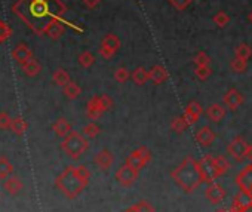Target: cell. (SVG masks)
<instances>
[{
    "instance_id": "obj_1",
    "label": "cell",
    "mask_w": 252,
    "mask_h": 212,
    "mask_svg": "<svg viewBox=\"0 0 252 212\" xmlns=\"http://www.w3.org/2000/svg\"><path fill=\"white\" fill-rule=\"evenodd\" d=\"M67 5L62 0H16L12 5V12L36 34H46L48 27L54 21H62L67 12Z\"/></svg>"
},
{
    "instance_id": "obj_2",
    "label": "cell",
    "mask_w": 252,
    "mask_h": 212,
    "mask_svg": "<svg viewBox=\"0 0 252 212\" xmlns=\"http://www.w3.org/2000/svg\"><path fill=\"white\" fill-rule=\"evenodd\" d=\"M89 180H90V171L85 165L67 167L65 171L55 180V185L68 199H76L88 187Z\"/></svg>"
},
{
    "instance_id": "obj_3",
    "label": "cell",
    "mask_w": 252,
    "mask_h": 212,
    "mask_svg": "<svg viewBox=\"0 0 252 212\" xmlns=\"http://www.w3.org/2000/svg\"><path fill=\"white\" fill-rule=\"evenodd\" d=\"M171 177L186 193H193L200 187L202 182H205L200 165L192 156H187L182 160L179 167H177L171 172Z\"/></svg>"
},
{
    "instance_id": "obj_4",
    "label": "cell",
    "mask_w": 252,
    "mask_h": 212,
    "mask_svg": "<svg viewBox=\"0 0 252 212\" xmlns=\"http://www.w3.org/2000/svg\"><path fill=\"white\" fill-rule=\"evenodd\" d=\"M61 149L68 157L76 160L89 149V141L86 139V136L83 134H80L77 131H72L62 139Z\"/></svg>"
},
{
    "instance_id": "obj_5",
    "label": "cell",
    "mask_w": 252,
    "mask_h": 212,
    "mask_svg": "<svg viewBox=\"0 0 252 212\" xmlns=\"http://www.w3.org/2000/svg\"><path fill=\"white\" fill-rule=\"evenodd\" d=\"M150 160H151V153H150V150H148L147 147L141 146V147H138L136 150H133V151L126 157V162H125V163H128L129 167H132V168L136 169V171H141Z\"/></svg>"
},
{
    "instance_id": "obj_6",
    "label": "cell",
    "mask_w": 252,
    "mask_h": 212,
    "mask_svg": "<svg viewBox=\"0 0 252 212\" xmlns=\"http://www.w3.org/2000/svg\"><path fill=\"white\" fill-rule=\"evenodd\" d=\"M199 165H200V171L203 174V180L205 182H215L217 178H220V172L217 169V165H215V157H212L211 154H205L200 160H199Z\"/></svg>"
},
{
    "instance_id": "obj_7",
    "label": "cell",
    "mask_w": 252,
    "mask_h": 212,
    "mask_svg": "<svg viewBox=\"0 0 252 212\" xmlns=\"http://www.w3.org/2000/svg\"><path fill=\"white\" fill-rule=\"evenodd\" d=\"M249 147V143L242 138V136H236L230 141V144L227 146V153L230 154L236 162H242L246 159V150Z\"/></svg>"
},
{
    "instance_id": "obj_8",
    "label": "cell",
    "mask_w": 252,
    "mask_h": 212,
    "mask_svg": "<svg viewBox=\"0 0 252 212\" xmlns=\"http://www.w3.org/2000/svg\"><path fill=\"white\" fill-rule=\"evenodd\" d=\"M140 171L133 169L132 167H129L128 163L122 165V167L116 171V180L119 181L120 185L123 187H131L135 184V181L138 180Z\"/></svg>"
},
{
    "instance_id": "obj_9",
    "label": "cell",
    "mask_w": 252,
    "mask_h": 212,
    "mask_svg": "<svg viewBox=\"0 0 252 212\" xmlns=\"http://www.w3.org/2000/svg\"><path fill=\"white\" fill-rule=\"evenodd\" d=\"M222 103H224V106L228 110L235 111V110H237L243 104V95H242V93L237 89L232 88V89H228L225 92V95L222 97Z\"/></svg>"
},
{
    "instance_id": "obj_10",
    "label": "cell",
    "mask_w": 252,
    "mask_h": 212,
    "mask_svg": "<svg viewBox=\"0 0 252 212\" xmlns=\"http://www.w3.org/2000/svg\"><path fill=\"white\" fill-rule=\"evenodd\" d=\"M236 185L239 187V190L251 193V190H252V162L237 174Z\"/></svg>"
},
{
    "instance_id": "obj_11",
    "label": "cell",
    "mask_w": 252,
    "mask_h": 212,
    "mask_svg": "<svg viewBox=\"0 0 252 212\" xmlns=\"http://www.w3.org/2000/svg\"><path fill=\"white\" fill-rule=\"evenodd\" d=\"M205 197L208 199L211 203H220L224 200L225 197V190H224V187L218 182H211L208 187H206V190H205Z\"/></svg>"
},
{
    "instance_id": "obj_12",
    "label": "cell",
    "mask_w": 252,
    "mask_h": 212,
    "mask_svg": "<svg viewBox=\"0 0 252 212\" xmlns=\"http://www.w3.org/2000/svg\"><path fill=\"white\" fill-rule=\"evenodd\" d=\"M251 206H252V193L239 190V193H237V195L235 196V199H233L232 209H235V211H237V212H243V211L249 209Z\"/></svg>"
},
{
    "instance_id": "obj_13",
    "label": "cell",
    "mask_w": 252,
    "mask_h": 212,
    "mask_svg": "<svg viewBox=\"0 0 252 212\" xmlns=\"http://www.w3.org/2000/svg\"><path fill=\"white\" fill-rule=\"evenodd\" d=\"M196 141L199 143V146L203 147V149L211 147L212 143L215 141V132H214L209 126H202V128L196 132Z\"/></svg>"
},
{
    "instance_id": "obj_14",
    "label": "cell",
    "mask_w": 252,
    "mask_h": 212,
    "mask_svg": "<svg viewBox=\"0 0 252 212\" xmlns=\"http://www.w3.org/2000/svg\"><path fill=\"white\" fill-rule=\"evenodd\" d=\"M94 163L101 169V171H107L113 167L114 163V154L108 150H101L94 156Z\"/></svg>"
},
{
    "instance_id": "obj_15",
    "label": "cell",
    "mask_w": 252,
    "mask_h": 212,
    "mask_svg": "<svg viewBox=\"0 0 252 212\" xmlns=\"http://www.w3.org/2000/svg\"><path fill=\"white\" fill-rule=\"evenodd\" d=\"M12 58L22 67L26 62H29L33 58V54H31L30 48L26 43H19L16 48L12 51Z\"/></svg>"
},
{
    "instance_id": "obj_16",
    "label": "cell",
    "mask_w": 252,
    "mask_h": 212,
    "mask_svg": "<svg viewBox=\"0 0 252 212\" xmlns=\"http://www.w3.org/2000/svg\"><path fill=\"white\" fill-rule=\"evenodd\" d=\"M104 110L101 107V103H100V97H92L88 104H86V116L89 117V119H92V121H97L100 119V117L103 116Z\"/></svg>"
},
{
    "instance_id": "obj_17",
    "label": "cell",
    "mask_w": 252,
    "mask_h": 212,
    "mask_svg": "<svg viewBox=\"0 0 252 212\" xmlns=\"http://www.w3.org/2000/svg\"><path fill=\"white\" fill-rule=\"evenodd\" d=\"M202 113H203L202 106H200L197 101H192V103H189V106L186 107L184 117H186L187 122H189L190 125H194V123L200 119Z\"/></svg>"
},
{
    "instance_id": "obj_18",
    "label": "cell",
    "mask_w": 252,
    "mask_h": 212,
    "mask_svg": "<svg viewBox=\"0 0 252 212\" xmlns=\"http://www.w3.org/2000/svg\"><path fill=\"white\" fill-rule=\"evenodd\" d=\"M148 77L154 85H162L169 79V73L166 72V68L163 65H154L148 72Z\"/></svg>"
},
{
    "instance_id": "obj_19",
    "label": "cell",
    "mask_w": 252,
    "mask_h": 212,
    "mask_svg": "<svg viewBox=\"0 0 252 212\" xmlns=\"http://www.w3.org/2000/svg\"><path fill=\"white\" fill-rule=\"evenodd\" d=\"M52 129H54L55 134H57L58 136H61V138H65L68 134H70V132L73 131L70 122H68L67 119H64V117H61V119H58V121L54 123Z\"/></svg>"
},
{
    "instance_id": "obj_20",
    "label": "cell",
    "mask_w": 252,
    "mask_h": 212,
    "mask_svg": "<svg viewBox=\"0 0 252 212\" xmlns=\"http://www.w3.org/2000/svg\"><path fill=\"white\" fill-rule=\"evenodd\" d=\"M206 114H208L209 121H212V122L218 123V122H221V121L224 119V116H225V110H224V107H222V106H220V104H212V106L208 108V111H206Z\"/></svg>"
},
{
    "instance_id": "obj_21",
    "label": "cell",
    "mask_w": 252,
    "mask_h": 212,
    "mask_svg": "<svg viewBox=\"0 0 252 212\" xmlns=\"http://www.w3.org/2000/svg\"><path fill=\"white\" fill-rule=\"evenodd\" d=\"M132 80L135 85L138 86H143L144 83H147L150 80L148 77V72L144 68V67H136L133 72H132Z\"/></svg>"
},
{
    "instance_id": "obj_22",
    "label": "cell",
    "mask_w": 252,
    "mask_h": 212,
    "mask_svg": "<svg viewBox=\"0 0 252 212\" xmlns=\"http://www.w3.org/2000/svg\"><path fill=\"white\" fill-rule=\"evenodd\" d=\"M3 188L9 195H16V193H19L22 190V182L16 177H9L3 182Z\"/></svg>"
},
{
    "instance_id": "obj_23",
    "label": "cell",
    "mask_w": 252,
    "mask_h": 212,
    "mask_svg": "<svg viewBox=\"0 0 252 212\" xmlns=\"http://www.w3.org/2000/svg\"><path fill=\"white\" fill-rule=\"evenodd\" d=\"M62 93L68 100H76V98H79V95L82 93V88L76 82H70V83H67L62 88Z\"/></svg>"
},
{
    "instance_id": "obj_24",
    "label": "cell",
    "mask_w": 252,
    "mask_h": 212,
    "mask_svg": "<svg viewBox=\"0 0 252 212\" xmlns=\"http://www.w3.org/2000/svg\"><path fill=\"white\" fill-rule=\"evenodd\" d=\"M64 31H65V29L62 26V21H54L46 30V36H49L52 40H58L64 34Z\"/></svg>"
},
{
    "instance_id": "obj_25",
    "label": "cell",
    "mask_w": 252,
    "mask_h": 212,
    "mask_svg": "<svg viewBox=\"0 0 252 212\" xmlns=\"http://www.w3.org/2000/svg\"><path fill=\"white\" fill-rule=\"evenodd\" d=\"M52 80H54L55 85L62 86V88H64L67 83L72 82V80H70V75H68L64 68H57V70H55L54 75H52Z\"/></svg>"
},
{
    "instance_id": "obj_26",
    "label": "cell",
    "mask_w": 252,
    "mask_h": 212,
    "mask_svg": "<svg viewBox=\"0 0 252 212\" xmlns=\"http://www.w3.org/2000/svg\"><path fill=\"white\" fill-rule=\"evenodd\" d=\"M103 46H107V48H110L111 51L114 52H118L120 49V40L116 34H113V33H108L104 36L103 42H101Z\"/></svg>"
},
{
    "instance_id": "obj_27",
    "label": "cell",
    "mask_w": 252,
    "mask_h": 212,
    "mask_svg": "<svg viewBox=\"0 0 252 212\" xmlns=\"http://www.w3.org/2000/svg\"><path fill=\"white\" fill-rule=\"evenodd\" d=\"M40 70H42V67H40V64L34 58H31L29 62H26L24 65H22V72H24L29 77L37 76L40 73Z\"/></svg>"
},
{
    "instance_id": "obj_28",
    "label": "cell",
    "mask_w": 252,
    "mask_h": 212,
    "mask_svg": "<svg viewBox=\"0 0 252 212\" xmlns=\"http://www.w3.org/2000/svg\"><path fill=\"white\" fill-rule=\"evenodd\" d=\"M189 126H190V123L187 122V119L184 117V114L175 117V119L171 122V128H172V131L177 132V134H182Z\"/></svg>"
},
{
    "instance_id": "obj_29",
    "label": "cell",
    "mask_w": 252,
    "mask_h": 212,
    "mask_svg": "<svg viewBox=\"0 0 252 212\" xmlns=\"http://www.w3.org/2000/svg\"><path fill=\"white\" fill-rule=\"evenodd\" d=\"M12 172H14L12 163L5 156H2V157H0V178L6 180V178H9L12 175Z\"/></svg>"
},
{
    "instance_id": "obj_30",
    "label": "cell",
    "mask_w": 252,
    "mask_h": 212,
    "mask_svg": "<svg viewBox=\"0 0 252 212\" xmlns=\"http://www.w3.org/2000/svg\"><path fill=\"white\" fill-rule=\"evenodd\" d=\"M29 125L27 122L22 119V117H15L12 119V123H11V131L15 134V135H22L26 131H27Z\"/></svg>"
},
{
    "instance_id": "obj_31",
    "label": "cell",
    "mask_w": 252,
    "mask_h": 212,
    "mask_svg": "<svg viewBox=\"0 0 252 212\" xmlns=\"http://www.w3.org/2000/svg\"><path fill=\"white\" fill-rule=\"evenodd\" d=\"M252 55V48L248 43H240L235 48V57L242 58V60H249Z\"/></svg>"
},
{
    "instance_id": "obj_32",
    "label": "cell",
    "mask_w": 252,
    "mask_h": 212,
    "mask_svg": "<svg viewBox=\"0 0 252 212\" xmlns=\"http://www.w3.org/2000/svg\"><path fill=\"white\" fill-rule=\"evenodd\" d=\"M100 132H101V128L95 122H90V123L85 125L83 129H82V134L86 138H97L100 135Z\"/></svg>"
},
{
    "instance_id": "obj_33",
    "label": "cell",
    "mask_w": 252,
    "mask_h": 212,
    "mask_svg": "<svg viewBox=\"0 0 252 212\" xmlns=\"http://www.w3.org/2000/svg\"><path fill=\"white\" fill-rule=\"evenodd\" d=\"M77 61H79V64H80L83 68H89L90 65H92V64L95 62V57H94L92 52L85 51V52H82V54L79 55Z\"/></svg>"
},
{
    "instance_id": "obj_34",
    "label": "cell",
    "mask_w": 252,
    "mask_h": 212,
    "mask_svg": "<svg viewBox=\"0 0 252 212\" xmlns=\"http://www.w3.org/2000/svg\"><path fill=\"white\" fill-rule=\"evenodd\" d=\"M194 75H196L197 79H200V80H206V79H208V77L212 75V70H211L209 65H196V68H194Z\"/></svg>"
},
{
    "instance_id": "obj_35",
    "label": "cell",
    "mask_w": 252,
    "mask_h": 212,
    "mask_svg": "<svg viewBox=\"0 0 252 212\" xmlns=\"http://www.w3.org/2000/svg\"><path fill=\"white\" fill-rule=\"evenodd\" d=\"M215 165H217V169L220 172V175H224L228 169H230V162H228L224 156H218L215 157Z\"/></svg>"
},
{
    "instance_id": "obj_36",
    "label": "cell",
    "mask_w": 252,
    "mask_h": 212,
    "mask_svg": "<svg viewBox=\"0 0 252 212\" xmlns=\"http://www.w3.org/2000/svg\"><path fill=\"white\" fill-rule=\"evenodd\" d=\"M230 67H232V70H233L235 73H243L245 70H246V67H248V62H246V60H242V58L235 57L232 60V62H230Z\"/></svg>"
},
{
    "instance_id": "obj_37",
    "label": "cell",
    "mask_w": 252,
    "mask_h": 212,
    "mask_svg": "<svg viewBox=\"0 0 252 212\" xmlns=\"http://www.w3.org/2000/svg\"><path fill=\"white\" fill-rule=\"evenodd\" d=\"M212 21L215 22V24H217L220 29H224V27H227V26H228V22H230V16H228L225 12L220 11L217 15H214Z\"/></svg>"
},
{
    "instance_id": "obj_38",
    "label": "cell",
    "mask_w": 252,
    "mask_h": 212,
    "mask_svg": "<svg viewBox=\"0 0 252 212\" xmlns=\"http://www.w3.org/2000/svg\"><path fill=\"white\" fill-rule=\"evenodd\" d=\"M129 77H131L129 70L125 68V67H120V68L116 70V72H114V80L119 82V83H125Z\"/></svg>"
},
{
    "instance_id": "obj_39",
    "label": "cell",
    "mask_w": 252,
    "mask_h": 212,
    "mask_svg": "<svg viewBox=\"0 0 252 212\" xmlns=\"http://www.w3.org/2000/svg\"><path fill=\"white\" fill-rule=\"evenodd\" d=\"M193 62H194L196 65H209V64H211V58H209V55L206 54V52L199 51V52L194 55Z\"/></svg>"
},
{
    "instance_id": "obj_40",
    "label": "cell",
    "mask_w": 252,
    "mask_h": 212,
    "mask_svg": "<svg viewBox=\"0 0 252 212\" xmlns=\"http://www.w3.org/2000/svg\"><path fill=\"white\" fill-rule=\"evenodd\" d=\"M11 36H12L11 27L6 24V22H3L2 19H0V43H3L5 40H8Z\"/></svg>"
},
{
    "instance_id": "obj_41",
    "label": "cell",
    "mask_w": 252,
    "mask_h": 212,
    "mask_svg": "<svg viewBox=\"0 0 252 212\" xmlns=\"http://www.w3.org/2000/svg\"><path fill=\"white\" fill-rule=\"evenodd\" d=\"M11 123H12L11 116L5 111L0 113V129H11Z\"/></svg>"
},
{
    "instance_id": "obj_42",
    "label": "cell",
    "mask_w": 252,
    "mask_h": 212,
    "mask_svg": "<svg viewBox=\"0 0 252 212\" xmlns=\"http://www.w3.org/2000/svg\"><path fill=\"white\" fill-rule=\"evenodd\" d=\"M192 2H193V0H169V3H171L175 9H178V11L187 9L189 5H190Z\"/></svg>"
},
{
    "instance_id": "obj_43",
    "label": "cell",
    "mask_w": 252,
    "mask_h": 212,
    "mask_svg": "<svg viewBox=\"0 0 252 212\" xmlns=\"http://www.w3.org/2000/svg\"><path fill=\"white\" fill-rule=\"evenodd\" d=\"M135 206L138 209V212H154V206L147 200H141L138 203H135Z\"/></svg>"
},
{
    "instance_id": "obj_44",
    "label": "cell",
    "mask_w": 252,
    "mask_h": 212,
    "mask_svg": "<svg viewBox=\"0 0 252 212\" xmlns=\"http://www.w3.org/2000/svg\"><path fill=\"white\" fill-rule=\"evenodd\" d=\"M100 103H101V107H103L104 111L111 110L113 106H114V101H113L108 95H100Z\"/></svg>"
},
{
    "instance_id": "obj_45",
    "label": "cell",
    "mask_w": 252,
    "mask_h": 212,
    "mask_svg": "<svg viewBox=\"0 0 252 212\" xmlns=\"http://www.w3.org/2000/svg\"><path fill=\"white\" fill-rule=\"evenodd\" d=\"M100 55L104 58V60H111L113 57H114V54H116V52H114V51H111L110 48H107V46H100Z\"/></svg>"
},
{
    "instance_id": "obj_46",
    "label": "cell",
    "mask_w": 252,
    "mask_h": 212,
    "mask_svg": "<svg viewBox=\"0 0 252 212\" xmlns=\"http://www.w3.org/2000/svg\"><path fill=\"white\" fill-rule=\"evenodd\" d=\"M82 2H83L85 6H88L89 9H92V8H95L101 2V0H82Z\"/></svg>"
},
{
    "instance_id": "obj_47",
    "label": "cell",
    "mask_w": 252,
    "mask_h": 212,
    "mask_svg": "<svg viewBox=\"0 0 252 212\" xmlns=\"http://www.w3.org/2000/svg\"><path fill=\"white\" fill-rule=\"evenodd\" d=\"M246 159H248L249 162H252V146H251V144H249L248 150H246Z\"/></svg>"
},
{
    "instance_id": "obj_48",
    "label": "cell",
    "mask_w": 252,
    "mask_h": 212,
    "mask_svg": "<svg viewBox=\"0 0 252 212\" xmlns=\"http://www.w3.org/2000/svg\"><path fill=\"white\" fill-rule=\"evenodd\" d=\"M125 212H138V209H136V206L135 205H132V206H129Z\"/></svg>"
},
{
    "instance_id": "obj_49",
    "label": "cell",
    "mask_w": 252,
    "mask_h": 212,
    "mask_svg": "<svg viewBox=\"0 0 252 212\" xmlns=\"http://www.w3.org/2000/svg\"><path fill=\"white\" fill-rule=\"evenodd\" d=\"M248 19L251 21V24H252V11H251V14L248 15Z\"/></svg>"
},
{
    "instance_id": "obj_50",
    "label": "cell",
    "mask_w": 252,
    "mask_h": 212,
    "mask_svg": "<svg viewBox=\"0 0 252 212\" xmlns=\"http://www.w3.org/2000/svg\"><path fill=\"white\" fill-rule=\"evenodd\" d=\"M215 212H228L227 209H218V211H215Z\"/></svg>"
},
{
    "instance_id": "obj_51",
    "label": "cell",
    "mask_w": 252,
    "mask_h": 212,
    "mask_svg": "<svg viewBox=\"0 0 252 212\" xmlns=\"http://www.w3.org/2000/svg\"><path fill=\"white\" fill-rule=\"evenodd\" d=\"M243 212H252V206H251L249 209H246V211H243Z\"/></svg>"
},
{
    "instance_id": "obj_52",
    "label": "cell",
    "mask_w": 252,
    "mask_h": 212,
    "mask_svg": "<svg viewBox=\"0 0 252 212\" xmlns=\"http://www.w3.org/2000/svg\"><path fill=\"white\" fill-rule=\"evenodd\" d=\"M228 212H237V211H235V209H232V208H230V209H228Z\"/></svg>"
}]
</instances>
